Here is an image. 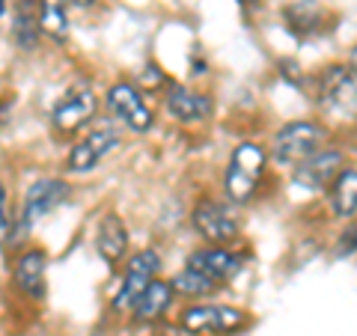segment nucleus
Listing matches in <instances>:
<instances>
[{
    "mask_svg": "<svg viewBox=\"0 0 357 336\" xmlns=\"http://www.w3.org/2000/svg\"><path fill=\"white\" fill-rule=\"evenodd\" d=\"M265 161H268V155L259 143L244 140L232 149L229 164H227V170H223V194H227L229 203L241 206L256 197L259 182L265 176Z\"/></svg>",
    "mask_w": 357,
    "mask_h": 336,
    "instance_id": "f257e3e1",
    "label": "nucleus"
},
{
    "mask_svg": "<svg viewBox=\"0 0 357 336\" xmlns=\"http://www.w3.org/2000/svg\"><path fill=\"white\" fill-rule=\"evenodd\" d=\"M274 161L280 164H304L319 149H325V128L310 119L286 122V125L274 134Z\"/></svg>",
    "mask_w": 357,
    "mask_h": 336,
    "instance_id": "f03ea898",
    "label": "nucleus"
},
{
    "mask_svg": "<svg viewBox=\"0 0 357 336\" xmlns=\"http://www.w3.org/2000/svg\"><path fill=\"white\" fill-rule=\"evenodd\" d=\"M161 271V253L158 250H140L131 256V262L126 265V274H122L119 292L114 298V310L116 312H128L137 307V300L143 298V292L158 280Z\"/></svg>",
    "mask_w": 357,
    "mask_h": 336,
    "instance_id": "7ed1b4c3",
    "label": "nucleus"
},
{
    "mask_svg": "<svg viewBox=\"0 0 357 336\" xmlns=\"http://www.w3.org/2000/svg\"><path fill=\"white\" fill-rule=\"evenodd\" d=\"M248 312H241L236 307H218V304H197V307H188L182 312V324L185 333H236L241 328H248Z\"/></svg>",
    "mask_w": 357,
    "mask_h": 336,
    "instance_id": "20e7f679",
    "label": "nucleus"
},
{
    "mask_svg": "<svg viewBox=\"0 0 357 336\" xmlns=\"http://www.w3.org/2000/svg\"><path fill=\"white\" fill-rule=\"evenodd\" d=\"M96 110H98L96 93L86 84H77L57 98V105L51 110V128L57 134H75L96 116Z\"/></svg>",
    "mask_w": 357,
    "mask_h": 336,
    "instance_id": "39448f33",
    "label": "nucleus"
},
{
    "mask_svg": "<svg viewBox=\"0 0 357 336\" xmlns=\"http://www.w3.org/2000/svg\"><path fill=\"white\" fill-rule=\"evenodd\" d=\"M191 223H194V229L197 235L203 241H211L215 247H220V244H227V241H236L238 238V220L236 215L218 203V199H197V206L191 211Z\"/></svg>",
    "mask_w": 357,
    "mask_h": 336,
    "instance_id": "423d86ee",
    "label": "nucleus"
},
{
    "mask_svg": "<svg viewBox=\"0 0 357 336\" xmlns=\"http://www.w3.org/2000/svg\"><path fill=\"white\" fill-rule=\"evenodd\" d=\"M107 107L114 110V116L134 134H146L155 125V114L146 105V98L137 86L131 84H114L107 89Z\"/></svg>",
    "mask_w": 357,
    "mask_h": 336,
    "instance_id": "0eeeda50",
    "label": "nucleus"
},
{
    "mask_svg": "<svg viewBox=\"0 0 357 336\" xmlns=\"http://www.w3.org/2000/svg\"><path fill=\"white\" fill-rule=\"evenodd\" d=\"M319 102L328 110L357 116V72L351 66H331L319 81Z\"/></svg>",
    "mask_w": 357,
    "mask_h": 336,
    "instance_id": "6e6552de",
    "label": "nucleus"
},
{
    "mask_svg": "<svg viewBox=\"0 0 357 336\" xmlns=\"http://www.w3.org/2000/svg\"><path fill=\"white\" fill-rule=\"evenodd\" d=\"M345 170H349V167H345V155L340 149H319L312 158L295 167L292 178H295V185L316 194V190H331L333 182H337Z\"/></svg>",
    "mask_w": 357,
    "mask_h": 336,
    "instance_id": "1a4fd4ad",
    "label": "nucleus"
},
{
    "mask_svg": "<svg viewBox=\"0 0 357 336\" xmlns=\"http://www.w3.org/2000/svg\"><path fill=\"white\" fill-rule=\"evenodd\" d=\"M119 146V137L114 128H96L84 134L81 140L69 149V158H66V170L69 173H89L96 170V164L105 158L107 152H114Z\"/></svg>",
    "mask_w": 357,
    "mask_h": 336,
    "instance_id": "9d476101",
    "label": "nucleus"
},
{
    "mask_svg": "<svg viewBox=\"0 0 357 336\" xmlns=\"http://www.w3.org/2000/svg\"><path fill=\"white\" fill-rule=\"evenodd\" d=\"M188 268H194L197 274L208 277L211 283L223 286L244 268V259L236 250L215 247V244H211V247H199V250H194L191 256H188Z\"/></svg>",
    "mask_w": 357,
    "mask_h": 336,
    "instance_id": "9b49d317",
    "label": "nucleus"
},
{
    "mask_svg": "<svg viewBox=\"0 0 357 336\" xmlns=\"http://www.w3.org/2000/svg\"><path fill=\"white\" fill-rule=\"evenodd\" d=\"M69 197V185L63 178H36L27 194H24V206H21V217H24L27 227H33L36 220H42L45 215H51L60 203H66Z\"/></svg>",
    "mask_w": 357,
    "mask_h": 336,
    "instance_id": "f8f14e48",
    "label": "nucleus"
},
{
    "mask_svg": "<svg viewBox=\"0 0 357 336\" xmlns=\"http://www.w3.org/2000/svg\"><path fill=\"white\" fill-rule=\"evenodd\" d=\"M167 114H170L176 122H203L211 114V98L203 93H194L182 84H170L164 96Z\"/></svg>",
    "mask_w": 357,
    "mask_h": 336,
    "instance_id": "ddd939ff",
    "label": "nucleus"
},
{
    "mask_svg": "<svg viewBox=\"0 0 357 336\" xmlns=\"http://www.w3.org/2000/svg\"><path fill=\"white\" fill-rule=\"evenodd\" d=\"M45 271H48V256H45V250H39V247H30L15 259L13 280H15V286L24 295L42 298V292H45Z\"/></svg>",
    "mask_w": 357,
    "mask_h": 336,
    "instance_id": "4468645a",
    "label": "nucleus"
},
{
    "mask_svg": "<svg viewBox=\"0 0 357 336\" xmlns=\"http://www.w3.org/2000/svg\"><path fill=\"white\" fill-rule=\"evenodd\" d=\"M96 250L107 265L122 262V256L128 253V229L119 215H105L98 220L96 229Z\"/></svg>",
    "mask_w": 357,
    "mask_h": 336,
    "instance_id": "2eb2a0df",
    "label": "nucleus"
},
{
    "mask_svg": "<svg viewBox=\"0 0 357 336\" xmlns=\"http://www.w3.org/2000/svg\"><path fill=\"white\" fill-rule=\"evenodd\" d=\"M173 295H176L173 283L155 280V283L146 289V292H143V298L137 300V307L131 310V312H134V319H137V321H158L164 312H167V307H170Z\"/></svg>",
    "mask_w": 357,
    "mask_h": 336,
    "instance_id": "dca6fc26",
    "label": "nucleus"
},
{
    "mask_svg": "<svg viewBox=\"0 0 357 336\" xmlns=\"http://www.w3.org/2000/svg\"><path fill=\"white\" fill-rule=\"evenodd\" d=\"M328 199H331V211L337 217H354L357 215V167L345 170L333 188L328 190Z\"/></svg>",
    "mask_w": 357,
    "mask_h": 336,
    "instance_id": "f3484780",
    "label": "nucleus"
},
{
    "mask_svg": "<svg viewBox=\"0 0 357 336\" xmlns=\"http://www.w3.org/2000/svg\"><path fill=\"white\" fill-rule=\"evenodd\" d=\"M13 27H15V42L21 45V48H33L36 39H39V30H42V15L36 13V3L18 0Z\"/></svg>",
    "mask_w": 357,
    "mask_h": 336,
    "instance_id": "a211bd4d",
    "label": "nucleus"
},
{
    "mask_svg": "<svg viewBox=\"0 0 357 336\" xmlns=\"http://www.w3.org/2000/svg\"><path fill=\"white\" fill-rule=\"evenodd\" d=\"M39 15L42 33L63 42L66 33H69V0H39Z\"/></svg>",
    "mask_w": 357,
    "mask_h": 336,
    "instance_id": "6ab92c4d",
    "label": "nucleus"
},
{
    "mask_svg": "<svg viewBox=\"0 0 357 336\" xmlns=\"http://www.w3.org/2000/svg\"><path fill=\"white\" fill-rule=\"evenodd\" d=\"M173 289L178 295H185V298H208V295H215L218 292V283H211L208 277H203V274H197L194 268H182L176 277H173Z\"/></svg>",
    "mask_w": 357,
    "mask_h": 336,
    "instance_id": "aec40b11",
    "label": "nucleus"
},
{
    "mask_svg": "<svg viewBox=\"0 0 357 336\" xmlns=\"http://www.w3.org/2000/svg\"><path fill=\"white\" fill-rule=\"evenodd\" d=\"M0 208H3V220H0V227H3V244L13 241V235H9V229H13V215H9V197L3 194L0 197Z\"/></svg>",
    "mask_w": 357,
    "mask_h": 336,
    "instance_id": "412c9836",
    "label": "nucleus"
},
{
    "mask_svg": "<svg viewBox=\"0 0 357 336\" xmlns=\"http://www.w3.org/2000/svg\"><path fill=\"white\" fill-rule=\"evenodd\" d=\"M349 66H351V69L357 72V45H354V48H351V54H349Z\"/></svg>",
    "mask_w": 357,
    "mask_h": 336,
    "instance_id": "4be33fe9",
    "label": "nucleus"
},
{
    "mask_svg": "<svg viewBox=\"0 0 357 336\" xmlns=\"http://www.w3.org/2000/svg\"><path fill=\"white\" fill-rule=\"evenodd\" d=\"M72 3H77V6H93V0H72Z\"/></svg>",
    "mask_w": 357,
    "mask_h": 336,
    "instance_id": "5701e85b",
    "label": "nucleus"
}]
</instances>
